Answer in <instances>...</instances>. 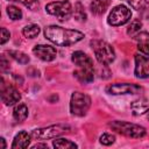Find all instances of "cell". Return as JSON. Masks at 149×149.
<instances>
[{
  "mask_svg": "<svg viewBox=\"0 0 149 149\" xmlns=\"http://www.w3.org/2000/svg\"><path fill=\"white\" fill-rule=\"evenodd\" d=\"M33 52L36 57H38L40 59L44 61V62H51L56 58L57 56V51L54 47L51 45H44V44H38L35 45L33 49Z\"/></svg>",
  "mask_w": 149,
  "mask_h": 149,
  "instance_id": "11",
  "label": "cell"
},
{
  "mask_svg": "<svg viewBox=\"0 0 149 149\" xmlns=\"http://www.w3.org/2000/svg\"><path fill=\"white\" fill-rule=\"evenodd\" d=\"M45 37L56 45L68 47L84 38V34L74 29H65L58 26H48L44 29Z\"/></svg>",
  "mask_w": 149,
  "mask_h": 149,
  "instance_id": "1",
  "label": "cell"
},
{
  "mask_svg": "<svg viewBox=\"0 0 149 149\" xmlns=\"http://www.w3.org/2000/svg\"><path fill=\"white\" fill-rule=\"evenodd\" d=\"M141 90V86L129 83H116L107 87V92L111 94H135Z\"/></svg>",
  "mask_w": 149,
  "mask_h": 149,
  "instance_id": "9",
  "label": "cell"
},
{
  "mask_svg": "<svg viewBox=\"0 0 149 149\" xmlns=\"http://www.w3.org/2000/svg\"><path fill=\"white\" fill-rule=\"evenodd\" d=\"M45 10L49 14L56 16L58 20L64 21L70 17L72 8H71V3L68 0H63V1H52L48 3L45 6Z\"/></svg>",
  "mask_w": 149,
  "mask_h": 149,
  "instance_id": "7",
  "label": "cell"
},
{
  "mask_svg": "<svg viewBox=\"0 0 149 149\" xmlns=\"http://www.w3.org/2000/svg\"><path fill=\"white\" fill-rule=\"evenodd\" d=\"M8 55L16 62H19L20 64H27L29 62V57L22 52V51H17V50H9L8 51Z\"/></svg>",
  "mask_w": 149,
  "mask_h": 149,
  "instance_id": "20",
  "label": "cell"
},
{
  "mask_svg": "<svg viewBox=\"0 0 149 149\" xmlns=\"http://www.w3.org/2000/svg\"><path fill=\"white\" fill-rule=\"evenodd\" d=\"M130 107L134 115H141L149 109V101L147 99H139V100H135Z\"/></svg>",
  "mask_w": 149,
  "mask_h": 149,
  "instance_id": "16",
  "label": "cell"
},
{
  "mask_svg": "<svg viewBox=\"0 0 149 149\" xmlns=\"http://www.w3.org/2000/svg\"><path fill=\"white\" fill-rule=\"evenodd\" d=\"M109 3H111V0H93L91 2L90 8L94 15H101L106 12Z\"/></svg>",
  "mask_w": 149,
  "mask_h": 149,
  "instance_id": "15",
  "label": "cell"
},
{
  "mask_svg": "<svg viewBox=\"0 0 149 149\" xmlns=\"http://www.w3.org/2000/svg\"><path fill=\"white\" fill-rule=\"evenodd\" d=\"M114 141H115V137H114V135H112V134L105 133V134H102V135L100 136V142H101L104 146H109V144H112Z\"/></svg>",
  "mask_w": 149,
  "mask_h": 149,
  "instance_id": "25",
  "label": "cell"
},
{
  "mask_svg": "<svg viewBox=\"0 0 149 149\" xmlns=\"http://www.w3.org/2000/svg\"><path fill=\"white\" fill-rule=\"evenodd\" d=\"M7 14L12 20H20L22 17V12L20 8L15 6H8L7 7Z\"/></svg>",
  "mask_w": 149,
  "mask_h": 149,
  "instance_id": "22",
  "label": "cell"
},
{
  "mask_svg": "<svg viewBox=\"0 0 149 149\" xmlns=\"http://www.w3.org/2000/svg\"><path fill=\"white\" fill-rule=\"evenodd\" d=\"M9 1H16V2H20V3H22L23 6H26L27 8L31 9V10L37 9L38 6H40L38 0H9Z\"/></svg>",
  "mask_w": 149,
  "mask_h": 149,
  "instance_id": "24",
  "label": "cell"
},
{
  "mask_svg": "<svg viewBox=\"0 0 149 149\" xmlns=\"http://www.w3.org/2000/svg\"><path fill=\"white\" fill-rule=\"evenodd\" d=\"M13 116L16 121L19 122H22L27 119L28 116V107L24 105V104H17L15 107H14V111H13Z\"/></svg>",
  "mask_w": 149,
  "mask_h": 149,
  "instance_id": "17",
  "label": "cell"
},
{
  "mask_svg": "<svg viewBox=\"0 0 149 149\" xmlns=\"http://www.w3.org/2000/svg\"><path fill=\"white\" fill-rule=\"evenodd\" d=\"M91 106V98L83 92H73L70 100V112L76 116L86 114Z\"/></svg>",
  "mask_w": 149,
  "mask_h": 149,
  "instance_id": "5",
  "label": "cell"
},
{
  "mask_svg": "<svg viewBox=\"0 0 149 149\" xmlns=\"http://www.w3.org/2000/svg\"><path fill=\"white\" fill-rule=\"evenodd\" d=\"M134 73L137 78L149 77V57L136 54L135 55V70Z\"/></svg>",
  "mask_w": 149,
  "mask_h": 149,
  "instance_id": "12",
  "label": "cell"
},
{
  "mask_svg": "<svg viewBox=\"0 0 149 149\" xmlns=\"http://www.w3.org/2000/svg\"><path fill=\"white\" fill-rule=\"evenodd\" d=\"M36 148H47V144H35V146H33V149H36Z\"/></svg>",
  "mask_w": 149,
  "mask_h": 149,
  "instance_id": "28",
  "label": "cell"
},
{
  "mask_svg": "<svg viewBox=\"0 0 149 149\" xmlns=\"http://www.w3.org/2000/svg\"><path fill=\"white\" fill-rule=\"evenodd\" d=\"M132 17V12L128 7H126L125 5H119L115 6L109 15H108V23L113 27H118V26H122L125 23H127Z\"/></svg>",
  "mask_w": 149,
  "mask_h": 149,
  "instance_id": "8",
  "label": "cell"
},
{
  "mask_svg": "<svg viewBox=\"0 0 149 149\" xmlns=\"http://www.w3.org/2000/svg\"><path fill=\"white\" fill-rule=\"evenodd\" d=\"M141 27H142L141 21H140V20H134V21L129 24V27H128V29H127V34L130 35V36H135L137 33H140Z\"/></svg>",
  "mask_w": 149,
  "mask_h": 149,
  "instance_id": "23",
  "label": "cell"
},
{
  "mask_svg": "<svg viewBox=\"0 0 149 149\" xmlns=\"http://www.w3.org/2000/svg\"><path fill=\"white\" fill-rule=\"evenodd\" d=\"M30 137L31 135H29L27 132L22 130L19 134L15 135L13 143H12V148L13 149H24L28 148L29 143H30Z\"/></svg>",
  "mask_w": 149,
  "mask_h": 149,
  "instance_id": "13",
  "label": "cell"
},
{
  "mask_svg": "<svg viewBox=\"0 0 149 149\" xmlns=\"http://www.w3.org/2000/svg\"><path fill=\"white\" fill-rule=\"evenodd\" d=\"M69 130H70L69 126L54 125V126H49V127H45V128L34 129L30 135L35 140H50V139H55V137H57L62 134H65Z\"/></svg>",
  "mask_w": 149,
  "mask_h": 149,
  "instance_id": "6",
  "label": "cell"
},
{
  "mask_svg": "<svg viewBox=\"0 0 149 149\" xmlns=\"http://www.w3.org/2000/svg\"><path fill=\"white\" fill-rule=\"evenodd\" d=\"M10 37V33L6 28H1V44H5Z\"/></svg>",
  "mask_w": 149,
  "mask_h": 149,
  "instance_id": "26",
  "label": "cell"
},
{
  "mask_svg": "<svg viewBox=\"0 0 149 149\" xmlns=\"http://www.w3.org/2000/svg\"><path fill=\"white\" fill-rule=\"evenodd\" d=\"M0 142H1V149H5L6 148V143H5V140L2 137L0 139Z\"/></svg>",
  "mask_w": 149,
  "mask_h": 149,
  "instance_id": "29",
  "label": "cell"
},
{
  "mask_svg": "<svg viewBox=\"0 0 149 149\" xmlns=\"http://www.w3.org/2000/svg\"><path fill=\"white\" fill-rule=\"evenodd\" d=\"M91 45L95 55V58L100 64L108 65L114 61L115 52H114L113 47L109 43L101 41V40H94L91 42Z\"/></svg>",
  "mask_w": 149,
  "mask_h": 149,
  "instance_id": "3",
  "label": "cell"
},
{
  "mask_svg": "<svg viewBox=\"0 0 149 149\" xmlns=\"http://www.w3.org/2000/svg\"><path fill=\"white\" fill-rule=\"evenodd\" d=\"M135 40L137 41V48L143 54L149 55V34L146 31L137 33L135 35Z\"/></svg>",
  "mask_w": 149,
  "mask_h": 149,
  "instance_id": "14",
  "label": "cell"
},
{
  "mask_svg": "<svg viewBox=\"0 0 149 149\" xmlns=\"http://www.w3.org/2000/svg\"><path fill=\"white\" fill-rule=\"evenodd\" d=\"M109 127L127 136V137H133V139H141L146 135V129L140 126V125H135V123H130V122H126V121H112L109 123Z\"/></svg>",
  "mask_w": 149,
  "mask_h": 149,
  "instance_id": "4",
  "label": "cell"
},
{
  "mask_svg": "<svg viewBox=\"0 0 149 149\" xmlns=\"http://www.w3.org/2000/svg\"><path fill=\"white\" fill-rule=\"evenodd\" d=\"M54 148L57 149H69V148H77V144L74 142H71L66 139H57L52 142Z\"/></svg>",
  "mask_w": 149,
  "mask_h": 149,
  "instance_id": "19",
  "label": "cell"
},
{
  "mask_svg": "<svg viewBox=\"0 0 149 149\" xmlns=\"http://www.w3.org/2000/svg\"><path fill=\"white\" fill-rule=\"evenodd\" d=\"M22 34L27 38H34L40 34V27L37 24H28L22 29Z\"/></svg>",
  "mask_w": 149,
  "mask_h": 149,
  "instance_id": "18",
  "label": "cell"
},
{
  "mask_svg": "<svg viewBox=\"0 0 149 149\" xmlns=\"http://www.w3.org/2000/svg\"><path fill=\"white\" fill-rule=\"evenodd\" d=\"M148 119H149V109H148Z\"/></svg>",
  "mask_w": 149,
  "mask_h": 149,
  "instance_id": "30",
  "label": "cell"
},
{
  "mask_svg": "<svg viewBox=\"0 0 149 149\" xmlns=\"http://www.w3.org/2000/svg\"><path fill=\"white\" fill-rule=\"evenodd\" d=\"M6 66H7V62H6V59H5V56H2V57H1V68H2V70H5Z\"/></svg>",
  "mask_w": 149,
  "mask_h": 149,
  "instance_id": "27",
  "label": "cell"
},
{
  "mask_svg": "<svg viewBox=\"0 0 149 149\" xmlns=\"http://www.w3.org/2000/svg\"><path fill=\"white\" fill-rule=\"evenodd\" d=\"M72 62L77 65V70L73 72L74 77L84 84L91 83L94 78V68L92 59L83 51H74L72 54Z\"/></svg>",
  "mask_w": 149,
  "mask_h": 149,
  "instance_id": "2",
  "label": "cell"
},
{
  "mask_svg": "<svg viewBox=\"0 0 149 149\" xmlns=\"http://www.w3.org/2000/svg\"><path fill=\"white\" fill-rule=\"evenodd\" d=\"M20 99H21V94L19 93V91L12 85H6L5 80L2 78V84H1V100H2V102L10 106V105L19 102Z\"/></svg>",
  "mask_w": 149,
  "mask_h": 149,
  "instance_id": "10",
  "label": "cell"
},
{
  "mask_svg": "<svg viewBox=\"0 0 149 149\" xmlns=\"http://www.w3.org/2000/svg\"><path fill=\"white\" fill-rule=\"evenodd\" d=\"M74 17L78 21H85L86 20V14L84 10V7L81 6V3L78 1L74 5Z\"/></svg>",
  "mask_w": 149,
  "mask_h": 149,
  "instance_id": "21",
  "label": "cell"
}]
</instances>
